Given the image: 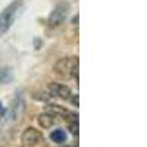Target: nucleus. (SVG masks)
Listing matches in <instances>:
<instances>
[{
	"label": "nucleus",
	"mask_w": 147,
	"mask_h": 147,
	"mask_svg": "<svg viewBox=\"0 0 147 147\" xmlns=\"http://www.w3.org/2000/svg\"><path fill=\"white\" fill-rule=\"evenodd\" d=\"M24 110H25V102H24L22 93H16L13 100L10 102V106L0 115V134L12 131V128L19 124Z\"/></svg>",
	"instance_id": "1"
},
{
	"label": "nucleus",
	"mask_w": 147,
	"mask_h": 147,
	"mask_svg": "<svg viewBox=\"0 0 147 147\" xmlns=\"http://www.w3.org/2000/svg\"><path fill=\"white\" fill-rule=\"evenodd\" d=\"M24 6V0H13L10 5H7L2 12H0V37L5 35L13 25L16 16Z\"/></svg>",
	"instance_id": "2"
},
{
	"label": "nucleus",
	"mask_w": 147,
	"mask_h": 147,
	"mask_svg": "<svg viewBox=\"0 0 147 147\" xmlns=\"http://www.w3.org/2000/svg\"><path fill=\"white\" fill-rule=\"evenodd\" d=\"M78 56L72 57H62L55 65V72L62 78H74L78 82Z\"/></svg>",
	"instance_id": "3"
},
{
	"label": "nucleus",
	"mask_w": 147,
	"mask_h": 147,
	"mask_svg": "<svg viewBox=\"0 0 147 147\" xmlns=\"http://www.w3.org/2000/svg\"><path fill=\"white\" fill-rule=\"evenodd\" d=\"M68 12H69V5L65 2H60L55 6V9L52 10L50 16H49V25L50 27H57L60 25L68 16Z\"/></svg>",
	"instance_id": "4"
},
{
	"label": "nucleus",
	"mask_w": 147,
	"mask_h": 147,
	"mask_svg": "<svg viewBox=\"0 0 147 147\" xmlns=\"http://www.w3.org/2000/svg\"><path fill=\"white\" fill-rule=\"evenodd\" d=\"M21 141L25 147H37L38 144L43 143V136L38 129H35L34 127H28L24 129L22 136H21Z\"/></svg>",
	"instance_id": "5"
},
{
	"label": "nucleus",
	"mask_w": 147,
	"mask_h": 147,
	"mask_svg": "<svg viewBox=\"0 0 147 147\" xmlns=\"http://www.w3.org/2000/svg\"><path fill=\"white\" fill-rule=\"evenodd\" d=\"M50 93L56 97H59V99H63V100H69L71 99V88L68 87V85L65 84H60V82H52L50 84Z\"/></svg>",
	"instance_id": "6"
},
{
	"label": "nucleus",
	"mask_w": 147,
	"mask_h": 147,
	"mask_svg": "<svg viewBox=\"0 0 147 147\" xmlns=\"http://www.w3.org/2000/svg\"><path fill=\"white\" fill-rule=\"evenodd\" d=\"M56 115L55 113H49V112H46V113H41V115H38V124L41 125V128H52L55 124H56Z\"/></svg>",
	"instance_id": "7"
},
{
	"label": "nucleus",
	"mask_w": 147,
	"mask_h": 147,
	"mask_svg": "<svg viewBox=\"0 0 147 147\" xmlns=\"http://www.w3.org/2000/svg\"><path fill=\"white\" fill-rule=\"evenodd\" d=\"M13 80V71L12 68H0V84H9Z\"/></svg>",
	"instance_id": "8"
},
{
	"label": "nucleus",
	"mask_w": 147,
	"mask_h": 147,
	"mask_svg": "<svg viewBox=\"0 0 147 147\" xmlns=\"http://www.w3.org/2000/svg\"><path fill=\"white\" fill-rule=\"evenodd\" d=\"M50 140L56 144H63L66 141V132L63 129H60V128L53 129L52 134H50Z\"/></svg>",
	"instance_id": "9"
},
{
	"label": "nucleus",
	"mask_w": 147,
	"mask_h": 147,
	"mask_svg": "<svg viewBox=\"0 0 147 147\" xmlns=\"http://www.w3.org/2000/svg\"><path fill=\"white\" fill-rule=\"evenodd\" d=\"M69 131L72 132L74 137H78V122H71L69 124Z\"/></svg>",
	"instance_id": "10"
},
{
	"label": "nucleus",
	"mask_w": 147,
	"mask_h": 147,
	"mask_svg": "<svg viewBox=\"0 0 147 147\" xmlns=\"http://www.w3.org/2000/svg\"><path fill=\"white\" fill-rule=\"evenodd\" d=\"M69 100L72 102V105H74V106H77V107H78V94H72Z\"/></svg>",
	"instance_id": "11"
},
{
	"label": "nucleus",
	"mask_w": 147,
	"mask_h": 147,
	"mask_svg": "<svg viewBox=\"0 0 147 147\" xmlns=\"http://www.w3.org/2000/svg\"><path fill=\"white\" fill-rule=\"evenodd\" d=\"M5 109H6V107H3V105H2V102H0V115H2V113L5 112Z\"/></svg>",
	"instance_id": "12"
}]
</instances>
